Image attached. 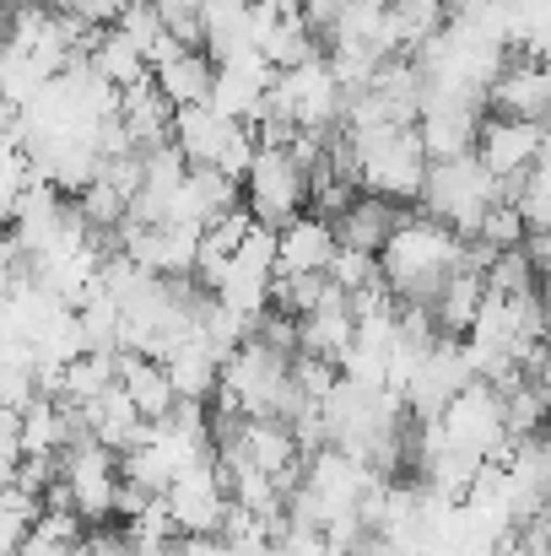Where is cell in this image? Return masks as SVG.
<instances>
[{"instance_id":"obj_7","label":"cell","mask_w":551,"mask_h":556,"mask_svg":"<svg viewBox=\"0 0 551 556\" xmlns=\"http://www.w3.org/2000/svg\"><path fill=\"white\" fill-rule=\"evenodd\" d=\"M481 109H492V119H530V125H547V109H551L547 60L509 54L503 71H498V81L481 92Z\"/></svg>"},{"instance_id":"obj_4","label":"cell","mask_w":551,"mask_h":556,"mask_svg":"<svg viewBox=\"0 0 551 556\" xmlns=\"http://www.w3.org/2000/svg\"><path fill=\"white\" fill-rule=\"evenodd\" d=\"M238 189H243V211L271 232L287 227L292 216H303V205H309V174L287 152H271V147L254 152V163H249Z\"/></svg>"},{"instance_id":"obj_29","label":"cell","mask_w":551,"mask_h":556,"mask_svg":"<svg viewBox=\"0 0 551 556\" xmlns=\"http://www.w3.org/2000/svg\"><path fill=\"white\" fill-rule=\"evenodd\" d=\"M120 5H125V0H76V11H71V16H82L87 27H114Z\"/></svg>"},{"instance_id":"obj_22","label":"cell","mask_w":551,"mask_h":556,"mask_svg":"<svg viewBox=\"0 0 551 556\" xmlns=\"http://www.w3.org/2000/svg\"><path fill=\"white\" fill-rule=\"evenodd\" d=\"M33 519H38V497H27L22 486H0V556H11L27 541Z\"/></svg>"},{"instance_id":"obj_28","label":"cell","mask_w":551,"mask_h":556,"mask_svg":"<svg viewBox=\"0 0 551 556\" xmlns=\"http://www.w3.org/2000/svg\"><path fill=\"white\" fill-rule=\"evenodd\" d=\"M260 556H336L325 546V535L320 530H287L281 541H271Z\"/></svg>"},{"instance_id":"obj_15","label":"cell","mask_w":551,"mask_h":556,"mask_svg":"<svg viewBox=\"0 0 551 556\" xmlns=\"http://www.w3.org/2000/svg\"><path fill=\"white\" fill-rule=\"evenodd\" d=\"M222 136H227V125L211 109H174L168 147L184 157V168H211L216 152H222Z\"/></svg>"},{"instance_id":"obj_12","label":"cell","mask_w":551,"mask_h":556,"mask_svg":"<svg viewBox=\"0 0 551 556\" xmlns=\"http://www.w3.org/2000/svg\"><path fill=\"white\" fill-rule=\"evenodd\" d=\"M120 125L130 136V152H152V147H168V125H174V109L158 98L152 87V71L141 81H130L120 92Z\"/></svg>"},{"instance_id":"obj_2","label":"cell","mask_w":551,"mask_h":556,"mask_svg":"<svg viewBox=\"0 0 551 556\" xmlns=\"http://www.w3.org/2000/svg\"><path fill=\"white\" fill-rule=\"evenodd\" d=\"M427 222H443L460 243L476 238L481 216L498 205V179L476 163V157H454V163H427L422 194H416Z\"/></svg>"},{"instance_id":"obj_13","label":"cell","mask_w":551,"mask_h":556,"mask_svg":"<svg viewBox=\"0 0 551 556\" xmlns=\"http://www.w3.org/2000/svg\"><path fill=\"white\" fill-rule=\"evenodd\" d=\"M114 383L125 389V400L136 405L141 421H163L174 410V389H168V372L158 368L152 357H136V352H114Z\"/></svg>"},{"instance_id":"obj_19","label":"cell","mask_w":551,"mask_h":556,"mask_svg":"<svg viewBox=\"0 0 551 556\" xmlns=\"http://www.w3.org/2000/svg\"><path fill=\"white\" fill-rule=\"evenodd\" d=\"M541 416H547V383H519L503 394V438L509 443H525V438H541Z\"/></svg>"},{"instance_id":"obj_6","label":"cell","mask_w":551,"mask_h":556,"mask_svg":"<svg viewBox=\"0 0 551 556\" xmlns=\"http://www.w3.org/2000/svg\"><path fill=\"white\" fill-rule=\"evenodd\" d=\"M471 157H476L498 185H509V179H519L530 163L547 157V125H530V119H481Z\"/></svg>"},{"instance_id":"obj_1","label":"cell","mask_w":551,"mask_h":556,"mask_svg":"<svg viewBox=\"0 0 551 556\" xmlns=\"http://www.w3.org/2000/svg\"><path fill=\"white\" fill-rule=\"evenodd\" d=\"M454 265H460V238L443 222H427L422 211L416 216L405 211V222L378 249V276H384L389 298L395 303H416V308H427L438 298V287H443V276Z\"/></svg>"},{"instance_id":"obj_30","label":"cell","mask_w":551,"mask_h":556,"mask_svg":"<svg viewBox=\"0 0 551 556\" xmlns=\"http://www.w3.org/2000/svg\"><path fill=\"white\" fill-rule=\"evenodd\" d=\"M152 5H158L163 27H168V22H189V16H200V0H152Z\"/></svg>"},{"instance_id":"obj_10","label":"cell","mask_w":551,"mask_h":556,"mask_svg":"<svg viewBox=\"0 0 551 556\" xmlns=\"http://www.w3.org/2000/svg\"><path fill=\"white\" fill-rule=\"evenodd\" d=\"M352 314H347V292L325 287V298L314 303V314L298 319V357H320V363H341V352L352 346Z\"/></svg>"},{"instance_id":"obj_9","label":"cell","mask_w":551,"mask_h":556,"mask_svg":"<svg viewBox=\"0 0 551 556\" xmlns=\"http://www.w3.org/2000/svg\"><path fill=\"white\" fill-rule=\"evenodd\" d=\"M336 260V227L320 216H292L276 227V276H325Z\"/></svg>"},{"instance_id":"obj_5","label":"cell","mask_w":551,"mask_h":556,"mask_svg":"<svg viewBox=\"0 0 551 556\" xmlns=\"http://www.w3.org/2000/svg\"><path fill=\"white\" fill-rule=\"evenodd\" d=\"M438 432H443L449 448H465V454L487 459V454H498V448L509 443V438H503V400H498L481 378H471V383L438 410Z\"/></svg>"},{"instance_id":"obj_3","label":"cell","mask_w":551,"mask_h":556,"mask_svg":"<svg viewBox=\"0 0 551 556\" xmlns=\"http://www.w3.org/2000/svg\"><path fill=\"white\" fill-rule=\"evenodd\" d=\"M265 114L298 125V130H341V87L320 60H303L292 71H276V81L265 87Z\"/></svg>"},{"instance_id":"obj_32","label":"cell","mask_w":551,"mask_h":556,"mask_svg":"<svg viewBox=\"0 0 551 556\" xmlns=\"http://www.w3.org/2000/svg\"><path fill=\"white\" fill-rule=\"evenodd\" d=\"M65 556H92V546H87V541H82V546H71V552Z\"/></svg>"},{"instance_id":"obj_24","label":"cell","mask_w":551,"mask_h":556,"mask_svg":"<svg viewBox=\"0 0 551 556\" xmlns=\"http://www.w3.org/2000/svg\"><path fill=\"white\" fill-rule=\"evenodd\" d=\"M254 152H260V141H254V125H227V136H222V152H216V163H211V168H216L227 185H243V174H249Z\"/></svg>"},{"instance_id":"obj_11","label":"cell","mask_w":551,"mask_h":556,"mask_svg":"<svg viewBox=\"0 0 551 556\" xmlns=\"http://www.w3.org/2000/svg\"><path fill=\"white\" fill-rule=\"evenodd\" d=\"M405 222V205H389L378 194H358L330 227H336V249H358V254H373L389 243V232Z\"/></svg>"},{"instance_id":"obj_33","label":"cell","mask_w":551,"mask_h":556,"mask_svg":"<svg viewBox=\"0 0 551 556\" xmlns=\"http://www.w3.org/2000/svg\"><path fill=\"white\" fill-rule=\"evenodd\" d=\"M0 11H5V5H0Z\"/></svg>"},{"instance_id":"obj_25","label":"cell","mask_w":551,"mask_h":556,"mask_svg":"<svg viewBox=\"0 0 551 556\" xmlns=\"http://www.w3.org/2000/svg\"><path fill=\"white\" fill-rule=\"evenodd\" d=\"M476 243H487L492 254H509V249H519L525 243V222L514 216V205H492L487 216H481V227H476Z\"/></svg>"},{"instance_id":"obj_18","label":"cell","mask_w":551,"mask_h":556,"mask_svg":"<svg viewBox=\"0 0 551 556\" xmlns=\"http://www.w3.org/2000/svg\"><path fill=\"white\" fill-rule=\"evenodd\" d=\"M87 65H92V76H103L114 92H125L130 81H141V76H147V60H141V49H136L130 38H120L114 27H103V38L92 43Z\"/></svg>"},{"instance_id":"obj_27","label":"cell","mask_w":551,"mask_h":556,"mask_svg":"<svg viewBox=\"0 0 551 556\" xmlns=\"http://www.w3.org/2000/svg\"><path fill=\"white\" fill-rule=\"evenodd\" d=\"M27 535H38V541H49V546L71 552V546H82L87 525H82L71 508H38V519H33V530H27Z\"/></svg>"},{"instance_id":"obj_14","label":"cell","mask_w":551,"mask_h":556,"mask_svg":"<svg viewBox=\"0 0 551 556\" xmlns=\"http://www.w3.org/2000/svg\"><path fill=\"white\" fill-rule=\"evenodd\" d=\"M211 71H216V65H211L200 49H184V54H174L168 65L152 71V87H158V98H163L168 109H205Z\"/></svg>"},{"instance_id":"obj_20","label":"cell","mask_w":551,"mask_h":556,"mask_svg":"<svg viewBox=\"0 0 551 556\" xmlns=\"http://www.w3.org/2000/svg\"><path fill=\"white\" fill-rule=\"evenodd\" d=\"M109 383H114V357L82 352L76 363H65V372H60V400L65 405H92Z\"/></svg>"},{"instance_id":"obj_17","label":"cell","mask_w":551,"mask_h":556,"mask_svg":"<svg viewBox=\"0 0 551 556\" xmlns=\"http://www.w3.org/2000/svg\"><path fill=\"white\" fill-rule=\"evenodd\" d=\"M158 368L168 372V389H174V400H200L205 405V394L216 389V357L200 346V341H179V346H168L163 357H158Z\"/></svg>"},{"instance_id":"obj_23","label":"cell","mask_w":551,"mask_h":556,"mask_svg":"<svg viewBox=\"0 0 551 556\" xmlns=\"http://www.w3.org/2000/svg\"><path fill=\"white\" fill-rule=\"evenodd\" d=\"M114 33L120 38H130L136 49H141V60L152 54V43L163 38V16H158V5L152 0H125L120 5V16H114Z\"/></svg>"},{"instance_id":"obj_8","label":"cell","mask_w":551,"mask_h":556,"mask_svg":"<svg viewBox=\"0 0 551 556\" xmlns=\"http://www.w3.org/2000/svg\"><path fill=\"white\" fill-rule=\"evenodd\" d=\"M163 508H168V519H174L179 541L184 535H216L222 508H227V492H222L216 459H205V465H195V470L174 476V486L163 492Z\"/></svg>"},{"instance_id":"obj_16","label":"cell","mask_w":551,"mask_h":556,"mask_svg":"<svg viewBox=\"0 0 551 556\" xmlns=\"http://www.w3.org/2000/svg\"><path fill=\"white\" fill-rule=\"evenodd\" d=\"M238 454L254 470H265V476H281V470L303 465V454H298V443H292V432L281 421H243L238 427Z\"/></svg>"},{"instance_id":"obj_31","label":"cell","mask_w":551,"mask_h":556,"mask_svg":"<svg viewBox=\"0 0 551 556\" xmlns=\"http://www.w3.org/2000/svg\"><path fill=\"white\" fill-rule=\"evenodd\" d=\"M33 5H43V11H76V0H33Z\"/></svg>"},{"instance_id":"obj_26","label":"cell","mask_w":551,"mask_h":556,"mask_svg":"<svg viewBox=\"0 0 551 556\" xmlns=\"http://www.w3.org/2000/svg\"><path fill=\"white\" fill-rule=\"evenodd\" d=\"M325 281L336 287V292H358L367 281H378V260L373 254H358V249H336V260H330V270H325Z\"/></svg>"},{"instance_id":"obj_21","label":"cell","mask_w":551,"mask_h":556,"mask_svg":"<svg viewBox=\"0 0 551 556\" xmlns=\"http://www.w3.org/2000/svg\"><path fill=\"white\" fill-rule=\"evenodd\" d=\"M216 541H222L233 556H260L271 546V525H265L260 514L227 503V508H222V525H216Z\"/></svg>"}]
</instances>
